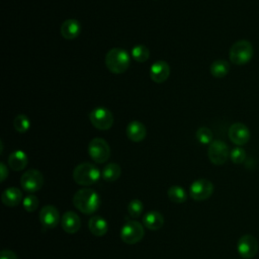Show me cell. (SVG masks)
<instances>
[{"instance_id": "cell-1", "label": "cell", "mask_w": 259, "mask_h": 259, "mask_svg": "<svg viewBox=\"0 0 259 259\" xmlns=\"http://www.w3.org/2000/svg\"><path fill=\"white\" fill-rule=\"evenodd\" d=\"M75 207L85 214L94 213L100 205L98 193L91 188H81L73 196Z\"/></svg>"}, {"instance_id": "cell-2", "label": "cell", "mask_w": 259, "mask_h": 259, "mask_svg": "<svg viewBox=\"0 0 259 259\" xmlns=\"http://www.w3.org/2000/svg\"><path fill=\"white\" fill-rule=\"evenodd\" d=\"M104 63L111 73L121 74L128 69L131 58L125 50L121 48H113L106 53Z\"/></svg>"}, {"instance_id": "cell-3", "label": "cell", "mask_w": 259, "mask_h": 259, "mask_svg": "<svg viewBox=\"0 0 259 259\" xmlns=\"http://www.w3.org/2000/svg\"><path fill=\"white\" fill-rule=\"evenodd\" d=\"M101 173L99 169L91 163L84 162L77 165L73 171L74 181L83 186H88L94 184L99 180Z\"/></svg>"}, {"instance_id": "cell-4", "label": "cell", "mask_w": 259, "mask_h": 259, "mask_svg": "<svg viewBox=\"0 0 259 259\" xmlns=\"http://www.w3.org/2000/svg\"><path fill=\"white\" fill-rule=\"evenodd\" d=\"M253 54L254 49L252 44L249 40L240 39L232 45L229 58L235 65H245L251 61Z\"/></svg>"}, {"instance_id": "cell-5", "label": "cell", "mask_w": 259, "mask_h": 259, "mask_svg": "<svg viewBox=\"0 0 259 259\" xmlns=\"http://www.w3.org/2000/svg\"><path fill=\"white\" fill-rule=\"evenodd\" d=\"M144 227L138 221H128L120 229V239L125 244H137L144 238Z\"/></svg>"}, {"instance_id": "cell-6", "label": "cell", "mask_w": 259, "mask_h": 259, "mask_svg": "<svg viewBox=\"0 0 259 259\" xmlns=\"http://www.w3.org/2000/svg\"><path fill=\"white\" fill-rule=\"evenodd\" d=\"M88 154L94 162L102 164L110 157V147L104 139L94 138L88 145Z\"/></svg>"}, {"instance_id": "cell-7", "label": "cell", "mask_w": 259, "mask_h": 259, "mask_svg": "<svg viewBox=\"0 0 259 259\" xmlns=\"http://www.w3.org/2000/svg\"><path fill=\"white\" fill-rule=\"evenodd\" d=\"M89 119L92 125L100 131L109 130L113 124V115L105 107H96L89 113Z\"/></svg>"}, {"instance_id": "cell-8", "label": "cell", "mask_w": 259, "mask_h": 259, "mask_svg": "<svg viewBox=\"0 0 259 259\" xmlns=\"http://www.w3.org/2000/svg\"><path fill=\"white\" fill-rule=\"evenodd\" d=\"M213 192V184L204 178L193 181L189 187V194L193 200L202 201L211 196Z\"/></svg>"}, {"instance_id": "cell-9", "label": "cell", "mask_w": 259, "mask_h": 259, "mask_svg": "<svg viewBox=\"0 0 259 259\" xmlns=\"http://www.w3.org/2000/svg\"><path fill=\"white\" fill-rule=\"evenodd\" d=\"M44 184V176L37 169H29L25 171L20 178L21 187L29 192L33 193L39 190Z\"/></svg>"}, {"instance_id": "cell-10", "label": "cell", "mask_w": 259, "mask_h": 259, "mask_svg": "<svg viewBox=\"0 0 259 259\" xmlns=\"http://www.w3.org/2000/svg\"><path fill=\"white\" fill-rule=\"evenodd\" d=\"M209 161L214 165H223L230 157L229 147L223 141H212L207 149Z\"/></svg>"}, {"instance_id": "cell-11", "label": "cell", "mask_w": 259, "mask_h": 259, "mask_svg": "<svg viewBox=\"0 0 259 259\" xmlns=\"http://www.w3.org/2000/svg\"><path fill=\"white\" fill-rule=\"evenodd\" d=\"M237 251L244 259H252L258 252V241L250 234H245L240 237L237 243Z\"/></svg>"}, {"instance_id": "cell-12", "label": "cell", "mask_w": 259, "mask_h": 259, "mask_svg": "<svg viewBox=\"0 0 259 259\" xmlns=\"http://www.w3.org/2000/svg\"><path fill=\"white\" fill-rule=\"evenodd\" d=\"M229 139L237 146H243L249 142L250 131L242 122H235L229 127Z\"/></svg>"}, {"instance_id": "cell-13", "label": "cell", "mask_w": 259, "mask_h": 259, "mask_svg": "<svg viewBox=\"0 0 259 259\" xmlns=\"http://www.w3.org/2000/svg\"><path fill=\"white\" fill-rule=\"evenodd\" d=\"M38 217L40 224L48 229L56 228L60 222V213L58 208L50 204L41 207Z\"/></svg>"}, {"instance_id": "cell-14", "label": "cell", "mask_w": 259, "mask_h": 259, "mask_svg": "<svg viewBox=\"0 0 259 259\" xmlns=\"http://www.w3.org/2000/svg\"><path fill=\"white\" fill-rule=\"evenodd\" d=\"M170 75L169 65L162 60L156 61L151 65L150 77L155 83H163Z\"/></svg>"}, {"instance_id": "cell-15", "label": "cell", "mask_w": 259, "mask_h": 259, "mask_svg": "<svg viewBox=\"0 0 259 259\" xmlns=\"http://www.w3.org/2000/svg\"><path fill=\"white\" fill-rule=\"evenodd\" d=\"M62 229L68 234H75L81 227V221L79 215L72 210L66 211L61 219Z\"/></svg>"}, {"instance_id": "cell-16", "label": "cell", "mask_w": 259, "mask_h": 259, "mask_svg": "<svg viewBox=\"0 0 259 259\" xmlns=\"http://www.w3.org/2000/svg\"><path fill=\"white\" fill-rule=\"evenodd\" d=\"M126 136L134 143L142 142L147 136L146 126L139 120H133L126 126Z\"/></svg>"}, {"instance_id": "cell-17", "label": "cell", "mask_w": 259, "mask_h": 259, "mask_svg": "<svg viewBox=\"0 0 259 259\" xmlns=\"http://www.w3.org/2000/svg\"><path fill=\"white\" fill-rule=\"evenodd\" d=\"M81 32V24L77 19H66L61 25V34L66 39H74Z\"/></svg>"}, {"instance_id": "cell-18", "label": "cell", "mask_w": 259, "mask_h": 259, "mask_svg": "<svg viewBox=\"0 0 259 259\" xmlns=\"http://www.w3.org/2000/svg\"><path fill=\"white\" fill-rule=\"evenodd\" d=\"M1 200L6 206H16L22 199V192L17 187H8L1 194Z\"/></svg>"}, {"instance_id": "cell-19", "label": "cell", "mask_w": 259, "mask_h": 259, "mask_svg": "<svg viewBox=\"0 0 259 259\" xmlns=\"http://www.w3.org/2000/svg\"><path fill=\"white\" fill-rule=\"evenodd\" d=\"M143 224L147 229L151 231H157L163 227L164 217L158 210H150L144 215Z\"/></svg>"}, {"instance_id": "cell-20", "label": "cell", "mask_w": 259, "mask_h": 259, "mask_svg": "<svg viewBox=\"0 0 259 259\" xmlns=\"http://www.w3.org/2000/svg\"><path fill=\"white\" fill-rule=\"evenodd\" d=\"M27 162V155L21 150H16L12 152L8 157V165L14 171L23 170L26 167Z\"/></svg>"}, {"instance_id": "cell-21", "label": "cell", "mask_w": 259, "mask_h": 259, "mask_svg": "<svg viewBox=\"0 0 259 259\" xmlns=\"http://www.w3.org/2000/svg\"><path fill=\"white\" fill-rule=\"evenodd\" d=\"M89 231L96 237L104 236L108 231L107 222L100 215H94L88 221Z\"/></svg>"}, {"instance_id": "cell-22", "label": "cell", "mask_w": 259, "mask_h": 259, "mask_svg": "<svg viewBox=\"0 0 259 259\" xmlns=\"http://www.w3.org/2000/svg\"><path fill=\"white\" fill-rule=\"evenodd\" d=\"M230 71V64L226 60H215L209 67L210 74L215 78H224Z\"/></svg>"}, {"instance_id": "cell-23", "label": "cell", "mask_w": 259, "mask_h": 259, "mask_svg": "<svg viewBox=\"0 0 259 259\" xmlns=\"http://www.w3.org/2000/svg\"><path fill=\"white\" fill-rule=\"evenodd\" d=\"M121 174V169L116 163H108L102 170L101 176L107 182L116 181Z\"/></svg>"}, {"instance_id": "cell-24", "label": "cell", "mask_w": 259, "mask_h": 259, "mask_svg": "<svg viewBox=\"0 0 259 259\" xmlns=\"http://www.w3.org/2000/svg\"><path fill=\"white\" fill-rule=\"evenodd\" d=\"M168 198L174 203H183L187 199V193L179 185H172L167 190Z\"/></svg>"}, {"instance_id": "cell-25", "label": "cell", "mask_w": 259, "mask_h": 259, "mask_svg": "<svg viewBox=\"0 0 259 259\" xmlns=\"http://www.w3.org/2000/svg\"><path fill=\"white\" fill-rule=\"evenodd\" d=\"M13 127L19 134H24L30 127V120L25 114H18L13 120Z\"/></svg>"}, {"instance_id": "cell-26", "label": "cell", "mask_w": 259, "mask_h": 259, "mask_svg": "<svg viewBox=\"0 0 259 259\" xmlns=\"http://www.w3.org/2000/svg\"><path fill=\"white\" fill-rule=\"evenodd\" d=\"M132 57L137 62L144 63L150 57L149 49L144 45H137L132 49Z\"/></svg>"}, {"instance_id": "cell-27", "label": "cell", "mask_w": 259, "mask_h": 259, "mask_svg": "<svg viewBox=\"0 0 259 259\" xmlns=\"http://www.w3.org/2000/svg\"><path fill=\"white\" fill-rule=\"evenodd\" d=\"M197 141L202 145H209L212 142V132L206 126H200L195 134Z\"/></svg>"}, {"instance_id": "cell-28", "label": "cell", "mask_w": 259, "mask_h": 259, "mask_svg": "<svg viewBox=\"0 0 259 259\" xmlns=\"http://www.w3.org/2000/svg\"><path fill=\"white\" fill-rule=\"evenodd\" d=\"M143 209H144V204L140 199H133L127 204V211L130 215L135 219L141 215V213L143 212Z\"/></svg>"}, {"instance_id": "cell-29", "label": "cell", "mask_w": 259, "mask_h": 259, "mask_svg": "<svg viewBox=\"0 0 259 259\" xmlns=\"http://www.w3.org/2000/svg\"><path fill=\"white\" fill-rule=\"evenodd\" d=\"M22 206L28 212L34 211L38 207V198L33 194H28L23 198Z\"/></svg>"}, {"instance_id": "cell-30", "label": "cell", "mask_w": 259, "mask_h": 259, "mask_svg": "<svg viewBox=\"0 0 259 259\" xmlns=\"http://www.w3.org/2000/svg\"><path fill=\"white\" fill-rule=\"evenodd\" d=\"M230 159L234 164H241L245 161L246 159V152L243 148H241L240 146L234 148L231 152H230Z\"/></svg>"}, {"instance_id": "cell-31", "label": "cell", "mask_w": 259, "mask_h": 259, "mask_svg": "<svg viewBox=\"0 0 259 259\" xmlns=\"http://www.w3.org/2000/svg\"><path fill=\"white\" fill-rule=\"evenodd\" d=\"M0 259H17V256L13 251L4 249V250L1 251Z\"/></svg>"}, {"instance_id": "cell-32", "label": "cell", "mask_w": 259, "mask_h": 259, "mask_svg": "<svg viewBox=\"0 0 259 259\" xmlns=\"http://www.w3.org/2000/svg\"><path fill=\"white\" fill-rule=\"evenodd\" d=\"M0 173H1L0 181L3 182V181L6 179V177L8 176V169H7L6 165H5L3 162L0 163Z\"/></svg>"}]
</instances>
